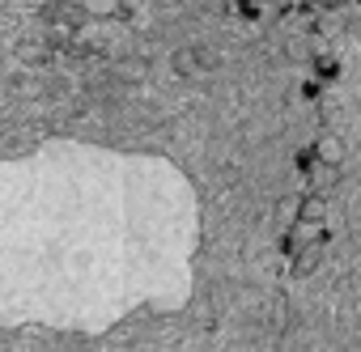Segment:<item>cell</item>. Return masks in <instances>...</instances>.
I'll list each match as a JSON object with an SVG mask.
<instances>
[{"mask_svg":"<svg viewBox=\"0 0 361 352\" xmlns=\"http://www.w3.org/2000/svg\"><path fill=\"white\" fill-rule=\"evenodd\" d=\"M22 5H30V0H0V34L26 30L22 22H30V18H22Z\"/></svg>","mask_w":361,"mask_h":352,"instance_id":"6da1fadb","label":"cell"},{"mask_svg":"<svg viewBox=\"0 0 361 352\" xmlns=\"http://www.w3.org/2000/svg\"><path fill=\"white\" fill-rule=\"evenodd\" d=\"M357 9H361V0H357Z\"/></svg>","mask_w":361,"mask_h":352,"instance_id":"7a4b0ae2","label":"cell"}]
</instances>
